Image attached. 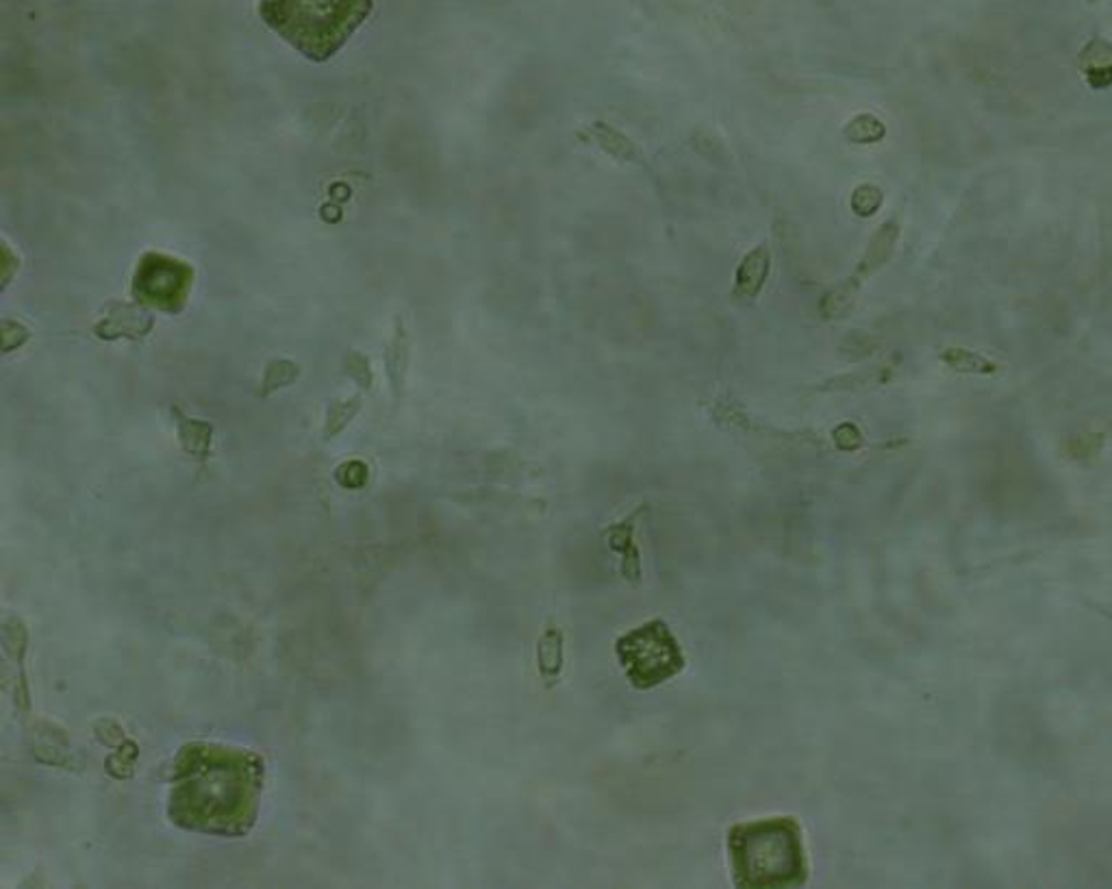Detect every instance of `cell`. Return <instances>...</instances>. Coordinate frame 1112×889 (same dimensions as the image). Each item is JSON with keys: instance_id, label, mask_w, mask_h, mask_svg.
Listing matches in <instances>:
<instances>
[{"instance_id": "cell-1", "label": "cell", "mask_w": 1112, "mask_h": 889, "mask_svg": "<svg viewBox=\"0 0 1112 889\" xmlns=\"http://www.w3.org/2000/svg\"><path fill=\"white\" fill-rule=\"evenodd\" d=\"M263 764L222 746H187L172 779L170 813L205 833H246L255 820Z\"/></svg>"}, {"instance_id": "cell-2", "label": "cell", "mask_w": 1112, "mask_h": 889, "mask_svg": "<svg viewBox=\"0 0 1112 889\" xmlns=\"http://www.w3.org/2000/svg\"><path fill=\"white\" fill-rule=\"evenodd\" d=\"M728 859L739 888H800L808 881L802 828L786 815L733 826Z\"/></svg>"}, {"instance_id": "cell-3", "label": "cell", "mask_w": 1112, "mask_h": 889, "mask_svg": "<svg viewBox=\"0 0 1112 889\" xmlns=\"http://www.w3.org/2000/svg\"><path fill=\"white\" fill-rule=\"evenodd\" d=\"M374 0H261V20L309 62L335 57L370 18Z\"/></svg>"}, {"instance_id": "cell-4", "label": "cell", "mask_w": 1112, "mask_h": 889, "mask_svg": "<svg viewBox=\"0 0 1112 889\" xmlns=\"http://www.w3.org/2000/svg\"><path fill=\"white\" fill-rule=\"evenodd\" d=\"M615 652L626 679L637 690H652L685 668V655L674 633L661 621L641 624L619 637Z\"/></svg>"}, {"instance_id": "cell-5", "label": "cell", "mask_w": 1112, "mask_h": 889, "mask_svg": "<svg viewBox=\"0 0 1112 889\" xmlns=\"http://www.w3.org/2000/svg\"><path fill=\"white\" fill-rule=\"evenodd\" d=\"M191 283V266L162 253H148L135 270L133 296L153 309L178 314L187 303Z\"/></svg>"}, {"instance_id": "cell-6", "label": "cell", "mask_w": 1112, "mask_h": 889, "mask_svg": "<svg viewBox=\"0 0 1112 889\" xmlns=\"http://www.w3.org/2000/svg\"><path fill=\"white\" fill-rule=\"evenodd\" d=\"M898 238H900V224L895 220H887L878 229V233L871 238V242L867 244V251L856 267L855 274L850 278H846L841 285H837L828 296H824L822 307H819L824 318L839 320L841 316H846L855 307L856 296H858L862 283L891 260Z\"/></svg>"}, {"instance_id": "cell-7", "label": "cell", "mask_w": 1112, "mask_h": 889, "mask_svg": "<svg viewBox=\"0 0 1112 889\" xmlns=\"http://www.w3.org/2000/svg\"><path fill=\"white\" fill-rule=\"evenodd\" d=\"M770 249L768 244H759L757 249H752L741 266L737 267V276H735V289H733V298L737 303H750L759 296V292L763 289L766 281H768V274H770Z\"/></svg>"}, {"instance_id": "cell-8", "label": "cell", "mask_w": 1112, "mask_h": 889, "mask_svg": "<svg viewBox=\"0 0 1112 889\" xmlns=\"http://www.w3.org/2000/svg\"><path fill=\"white\" fill-rule=\"evenodd\" d=\"M1078 66L1093 89H1107L1112 86V44L1102 37L1091 40L1078 59Z\"/></svg>"}, {"instance_id": "cell-9", "label": "cell", "mask_w": 1112, "mask_h": 889, "mask_svg": "<svg viewBox=\"0 0 1112 889\" xmlns=\"http://www.w3.org/2000/svg\"><path fill=\"white\" fill-rule=\"evenodd\" d=\"M590 138L598 144L604 153H608L610 157H615L619 162H628V164H643L646 162L641 149L632 140H628L624 133L608 127L606 122H594L590 127Z\"/></svg>"}, {"instance_id": "cell-10", "label": "cell", "mask_w": 1112, "mask_h": 889, "mask_svg": "<svg viewBox=\"0 0 1112 889\" xmlns=\"http://www.w3.org/2000/svg\"><path fill=\"white\" fill-rule=\"evenodd\" d=\"M943 363L962 374H993L998 365L987 356L967 349H947L942 355Z\"/></svg>"}, {"instance_id": "cell-11", "label": "cell", "mask_w": 1112, "mask_h": 889, "mask_svg": "<svg viewBox=\"0 0 1112 889\" xmlns=\"http://www.w3.org/2000/svg\"><path fill=\"white\" fill-rule=\"evenodd\" d=\"M563 666V637L559 630H548L539 644V668L543 677H557Z\"/></svg>"}, {"instance_id": "cell-12", "label": "cell", "mask_w": 1112, "mask_h": 889, "mask_svg": "<svg viewBox=\"0 0 1112 889\" xmlns=\"http://www.w3.org/2000/svg\"><path fill=\"white\" fill-rule=\"evenodd\" d=\"M846 138L852 140L856 144L878 142V140L884 138V124L878 118H873V116H858V118H855L848 124Z\"/></svg>"}, {"instance_id": "cell-13", "label": "cell", "mask_w": 1112, "mask_h": 889, "mask_svg": "<svg viewBox=\"0 0 1112 889\" xmlns=\"http://www.w3.org/2000/svg\"><path fill=\"white\" fill-rule=\"evenodd\" d=\"M882 205V191L876 185H862L852 196V209L858 216H873Z\"/></svg>"}, {"instance_id": "cell-14", "label": "cell", "mask_w": 1112, "mask_h": 889, "mask_svg": "<svg viewBox=\"0 0 1112 889\" xmlns=\"http://www.w3.org/2000/svg\"><path fill=\"white\" fill-rule=\"evenodd\" d=\"M882 372L880 370H871V372H865V374H855V376H846V378H837L833 383H828V389L835 387V389H852V387H869V385H876V383H882L884 378L880 376Z\"/></svg>"}, {"instance_id": "cell-15", "label": "cell", "mask_w": 1112, "mask_h": 889, "mask_svg": "<svg viewBox=\"0 0 1112 889\" xmlns=\"http://www.w3.org/2000/svg\"><path fill=\"white\" fill-rule=\"evenodd\" d=\"M1102 448V436H1078L1071 440V454L1074 457H1093Z\"/></svg>"}]
</instances>
